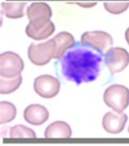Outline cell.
<instances>
[{
    "mask_svg": "<svg viewBox=\"0 0 129 146\" xmlns=\"http://www.w3.org/2000/svg\"><path fill=\"white\" fill-rule=\"evenodd\" d=\"M93 48L76 44L60 59L64 78L79 86L96 80L101 72L102 57Z\"/></svg>",
    "mask_w": 129,
    "mask_h": 146,
    "instance_id": "cell-1",
    "label": "cell"
},
{
    "mask_svg": "<svg viewBox=\"0 0 129 146\" xmlns=\"http://www.w3.org/2000/svg\"><path fill=\"white\" fill-rule=\"evenodd\" d=\"M105 104L118 113H123L129 105V90L122 85H112L103 95Z\"/></svg>",
    "mask_w": 129,
    "mask_h": 146,
    "instance_id": "cell-2",
    "label": "cell"
},
{
    "mask_svg": "<svg viewBox=\"0 0 129 146\" xmlns=\"http://www.w3.org/2000/svg\"><path fill=\"white\" fill-rule=\"evenodd\" d=\"M55 44L53 40L42 44L32 43L28 48V57L30 62L36 66H44L53 58Z\"/></svg>",
    "mask_w": 129,
    "mask_h": 146,
    "instance_id": "cell-3",
    "label": "cell"
},
{
    "mask_svg": "<svg viewBox=\"0 0 129 146\" xmlns=\"http://www.w3.org/2000/svg\"><path fill=\"white\" fill-rule=\"evenodd\" d=\"M81 44L96 50L104 56L113 44L111 35L104 31H87L81 36Z\"/></svg>",
    "mask_w": 129,
    "mask_h": 146,
    "instance_id": "cell-4",
    "label": "cell"
},
{
    "mask_svg": "<svg viewBox=\"0 0 129 146\" xmlns=\"http://www.w3.org/2000/svg\"><path fill=\"white\" fill-rule=\"evenodd\" d=\"M24 62L18 54L5 52L0 55V76L13 78L19 76L24 69Z\"/></svg>",
    "mask_w": 129,
    "mask_h": 146,
    "instance_id": "cell-5",
    "label": "cell"
},
{
    "mask_svg": "<svg viewBox=\"0 0 129 146\" xmlns=\"http://www.w3.org/2000/svg\"><path fill=\"white\" fill-rule=\"evenodd\" d=\"M55 31V26L50 18L39 17L30 21L26 28V35L33 40H46Z\"/></svg>",
    "mask_w": 129,
    "mask_h": 146,
    "instance_id": "cell-6",
    "label": "cell"
},
{
    "mask_svg": "<svg viewBox=\"0 0 129 146\" xmlns=\"http://www.w3.org/2000/svg\"><path fill=\"white\" fill-rule=\"evenodd\" d=\"M104 57L105 65L112 75L123 71L129 64V53L123 48H110Z\"/></svg>",
    "mask_w": 129,
    "mask_h": 146,
    "instance_id": "cell-7",
    "label": "cell"
},
{
    "mask_svg": "<svg viewBox=\"0 0 129 146\" xmlns=\"http://www.w3.org/2000/svg\"><path fill=\"white\" fill-rule=\"evenodd\" d=\"M61 83L58 79L50 75L39 76L34 81V91L43 99H52L60 91Z\"/></svg>",
    "mask_w": 129,
    "mask_h": 146,
    "instance_id": "cell-8",
    "label": "cell"
},
{
    "mask_svg": "<svg viewBox=\"0 0 129 146\" xmlns=\"http://www.w3.org/2000/svg\"><path fill=\"white\" fill-rule=\"evenodd\" d=\"M127 121L128 116L125 113L109 112L103 117L102 126L106 132L115 135L123 131Z\"/></svg>",
    "mask_w": 129,
    "mask_h": 146,
    "instance_id": "cell-9",
    "label": "cell"
},
{
    "mask_svg": "<svg viewBox=\"0 0 129 146\" xmlns=\"http://www.w3.org/2000/svg\"><path fill=\"white\" fill-rule=\"evenodd\" d=\"M24 118L33 126H40L49 118V113L45 107L40 104H31L24 111Z\"/></svg>",
    "mask_w": 129,
    "mask_h": 146,
    "instance_id": "cell-10",
    "label": "cell"
},
{
    "mask_svg": "<svg viewBox=\"0 0 129 146\" xmlns=\"http://www.w3.org/2000/svg\"><path fill=\"white\" fill-rule=\"evenodd\" d=\"M55 44V53L53 55L54 59H61L67 50L74 47L76 43L74 36L69 32L62 31L52 38Z\"/></svg>",
    "mask_w": 129,
    "mask_h": 146,
    "instance_id": "cell-11",
    "label": "cell"
},
{
    "mask_svg": "<svg viewBox=\"0 0 129 146\" xmlns=\"http://www.w3.org/2000/svg\"><path fill=\"white\" fill-rule=\"evenodd\" d=\"M72 135L70 125L66 122L55 121L46 128L44 136L47 139H69Z\"/></svg>",
    "mask_w": 129,
    "mask_h": 146,
    "instance_id": "cell-12",
    "label": "cell"
},
{
    "mask_svg": "<svg viewBox=\"0 0 129 146\" xmlns=\"http://www.w3.org/2000/svg\"><path fill=\"white\" fill-rule=\"evenodd\" d=\"M26 3L20 2H11V3H2V11L3 13L7 17L11 19H18L21 18L25 15V7Z\"/></svg>",
    "mask_w": 129,
    "mask_h": 146,
    "instance_id": "cell-13",
    "label": "cell"
},
{
    "mask_svg": "<svg viewBox=\"0 0 129 146\" xmlns=\"http://www.w3.org/2000/svg\"><path fill=\"white\" fill-rule=\"evenodd\" d=\"M27 17L29 20L31 21L39 17H47L51 18L52 13L51 7L46 3H33L27 8Z\"/></svg>",
    "mask_w": 129,
    "mask_h": 146,
    "instance_id": "cell-14",
    "label": "cell"
},
{
    "mask_svg": "<svg viewBox=\"0 0 129 146\" xmlns=\"http://www.w3.org/2000/svg\"><path fill=\"white\" fill-rule=\"evenodd\" d=\"M22 83V76H19L13 78L0 77V93L2 94H8L16 91Z\"/></svg>",
    "mask_w": 129,
    "mask_h": 146,
    "instance_id": "cell-15",
    "label": "cell"
},
{
    "mask_svg": "<svg viewBox=\"0 0 129 146\" xmlns=\"http://www.w3.org/2000/svg\"><path fill=\"white\" fill-rule=\"evenodd\" d=\"M16 115V108L12 103L2 101L0 103V123L6 124L14 120Z\"/></svg>",
    "mask_w": 129,
    "mask_h": 146,
    "instance_id": "cell-16",
    "label": "cell"
},
{
    "mask_svg": "<svg viewBox=\"0 0 129 146\" xmlns=\"http://www.w3.org/2000/svg\"><path fill=\"white\" fill-rule=\"evenodd\" d=\"M9 137L12 139H34L36 138V134L32 129L24 125H16L10 128Z\"/></svg>",
    "mask_w": 129,
    "mask_h": 146,
    "instance_id": "cell-17",
    "label": "cell"
},
{
    "mask_svg": "<svg viewBox=\"0 0 129 146\" xmlns=\"http://www.w3.org/2000/svg\"><path fill=\"white\" fill-rule=\"evenodd\" d=\"M104 7L107 12L114 15L124 13L129 7L128 2H105Z\"/></svg>",
    "mask_w": 129,
    "mask_h": 146,
    "instance_id": "cell-18",
    "label": "cell"
},
{
    "mask_svg": "<svg viewBox=\"0 0 129 146\" xmlns=\"http://www.w3.org/2000/svg\"><path fill=\"white\" fill-rule=\"evenodd\" d=\"M76 3L78 5L81 6L82 7H86V8H88V7H92L93 6L97 5V3H87V2H84V3Z\"/></svg>",
    "mask_w": 129,
    "mask_h": 146,
    "instance_id": "cell-19",
    "label": "cell"
},
{
    "mask_svg": "<svg viewBox=\"0 0 129 146\" xmlns=\"http://www.w3.org/2000/svg\"><path fill=\"white\" fill-rule=\"evenodd\" d=\"M125 40H126L128 44L129 45V27L127 29V31L125 32Z\"/></svg>",
    "mask_w": 129,
    "mask_h": 146,
    "instance_id": "cell-20",
    "label": "cell"
},
{
    "mask_svg": "<svg viewBox=\"0 0 129 146\" xmlns=\"http://www.w3.org/2000/svg\"><path fill=\"white\" fill-rule=\"evenodd\" d=\"M128 133H129V126H128Z\"/></svg>",
    "mask_w": 129,
    "mask_h": 146,
    "instance_id": "cell-21",
    "label": "cell"
}]
</instances>
